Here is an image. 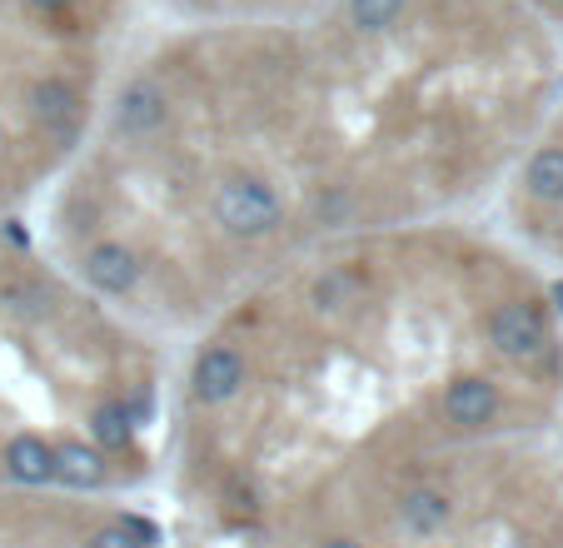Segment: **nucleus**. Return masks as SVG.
Listing matches in <instances>:
<instances>
[{
  "mask_svg": "<svg viewBox=\"0 0 563 548\" xmlns=\"http://www.w3.org/2000/svg\"><path fill=\"white\" fill-rule=\"evenodd\" d=\"M214 220L234 240H265L285 224V205H279L275 185L260 175H230L214 190Z\"/></svg>",
  "mask_w": 563,
  "mask_h": 548,
  "instance_id": "f257e3e1",
  "label": "nucleus"
},
{
  "mask_svg": "<svg viewBox=\"0 0 563 548\" xmlns=\"http://www.w3.org/2000/svg\"><path fill=\"white\" fill-rule=\"evenodd\" d=\"M489 344L499 349L504 359H519V364L543 359V349H549V325H543L539 305H529V299H504L489 315Z\"/></svg>",
  "mask_w": 563,
  "mask_h": 548,
  "instance_id": "f03ea898",
  "label": "nucleus"
},
{
  "mask_svg": "<svg viewBox=\"0 0 563 548\" xmlns=\"http://www.w3.org/2000/svg\"><path fill=\"white\" fill-rule=\"evenodd\" d=\"M240 390H245V359H240V349L210 344V349H200V354H195L190 394L200 404H230Z\"/></svg>",
  "mask_w": 563,
  "mask_h": 548,
  "instance_id": "7ed1b4c3",
  "label": "nucleus"
},
{
  "mask_svg": "<svg viewBox=\"0 0 563 548\" xmlns=\"http://www.w3.org/2000/svg\"><path fill=\"white\" fill-rule=\"evenodd\" d=\"M499 384L484 380V374H459L449 380V390L439 394V409L454 429H484V424L499 419Z\"/></svg>",
  "mask_w": 563,
  "mask_h": 548,
  "instance_id": "20e7f679",
  "label": "nucleus"
},
{
  "mask_svg": "<svg viewBox=\"0 0 563 548\" xmlns=\"http://www.w3.org/2000/svg\"><path fill=\"white\" fill-rule=\"evenodd\" d=\"M170 120V96L155 80H130L115 100V135L125 140H150Z\"/></svg>",
  "mask_w": 563,
  "mask_h": 548,
  "instance_id": "39448f33",
  "label": "nucleus"
},
{
  "mask_svg": "<svg viewBox=\"0 0 563 548\" xmlns=\"http://www.w3.org/2000/svg\"><path fill=\"white\" fill-rule=\"evenodd\" d=\"M80 270H86V280L100 289V295H130V289L140 285V260H135V250L120 240L90 244Z\"/></svg>",
  "mask_w": 563,
  "mask_h": 548,
  "instance_id": "423d86ee",
  "label": "nucleus"
},
{
  "mask_svg": "<svg viewBox=\"0 0 563 548\" xmlns=\"http://www.w3.org/2000/svg\"><path fill=\"white\" fill-rule=\"evenodd\" d=\"M31 116L51 135H70L75 120H80V90L70 80H60V75H45V80L31 85Z\"/></svg>",
  "mask_w": 563,
  "mask_h": 548,
  "instance_id": "0eeeda50",
  "label": "nucleus"
},
{
  "mask_svg": "<svg viewBox=\"0 0 563 548\" xmlns=\"http://www.w3.org/2000/svg\"><path fill=\"white\" fill-rule=\"evenodd\" d=\"M106 474H110L106 449H96V443H86V439L55 443V479H60L65 489H100Z\"/></svg>",
  "mask_w": 563,
  "mask_h": 548,
  "instance_id": "6e6552de",
  "label": "nucleus"
},
{
  "mask_svg": "<svg viewBox=\"0 0 563 548\" xmlns=\"http://www.w3.org/2000/svg\"><path fill=\"white\" fill-rule=\"evenodd\" d=\"M454 518V498L444 494V489H409L405 498H399V528L415 538H434L439 528Z\"/></svg>",
  "mask_w": 563,
  "mask_h": 548,
  "instance_id": "1a4fd4ad",
  "label": "nucleus"
},
{
  "mask_svg": "<svg viewBox=\"0 0 563 548\" xmlns=\"http://www.w3.org/2000/svg\"><path fill=\"white\" fill-rule=\"evenodd\" d=\"M5 474L15 479V484H51L55 479V443H45L41 434H15L11 443H5Z\"/></svg>",
  "mask_w": 563,
  "mask_h": 548,
  "instance_id": "9d476101",
  "label": "nucleus"
},
{
  "mask_svg": "<svg viewBox=\"0 0 563 548\" xmlns=\"http://www.w3.org/2000/svg\"><path fill=\"white\" fill-rule=\"evenodd\" d=\"M523 190L543 205H563V145H543L523 169Z\"/></svg>",
  "mask_w": 563,
  "mask_h": 548,
  "instance_id": "9b49d317",
  "label": "nucleus"
},
{
  "mask_svg": "<svg viewBox=\"0 0 563 548\" xmlns=\"http://www.w3.org/2000/svg\"><path fill=\"white\" fill-rule=\"evenodd\" d=\"M130 439H135V419H130L125 404L120 399L96 404V414H90V443L96 449H130Z\"/></svg>",
  "mask_w": 563,
  "mask_h": 548,
  "instance_id": "f8f14e48",
  "label": "nucleus"
},
{
  "mask_svg": "<svg viewBox=\"0 0 563 548\" xmlns=\"http://www.w3.org/2000/svg\"><path fill=\"white\" fill-rule=\"evenodd\" d=\"M0 309H11V315H45L51 309V289H41L35 280H5L0 285Z\"/></svg>",
  "mask_w": 563,
  "mask_h": 548,
  "instance_id": "ddd939ff",
  "label": "nucleus"
},
{
  "mask_svg": "<svg viewBox=\"0 0 563 548\" xmlns=\"http://www.w3.org/2000/svg\"><path fill=\"white\" fill-rule=\"evenodd\" d=\"M399 11H405V0H350V21L369 35L389 31V25L399 21Z\"/></svg>",
  "mask_w": 563,
  "mask_h": 548,
  "instance_id": "4468645a",
  "label": "nucleus"
},
{
  "mask_svg": "<svg viewBox=\"0 0 563 548\" xmlns=\"http://www.w3.org/2000/svg\"><path fill=\"white\" fill-rule=\"evenodd\" d=\"M86 548H150V544H145V538H140V534H135V528L125 524V518H120V524H106V528H96Z\"/></svg>",
  "mask_w": 563,
  "mask_h": 548,
  "instance_id": "2eb2a0df",
  "label": "nucleus"
},
{
  "mask_svg": "<svg viewBox=\"0 0 563 548\" xmlns=\"http://www.w3.org/2000/svg\"><path fill=\"white\" fill-rule=\"evenodd\" d=\"M350 295H354V285L344 280V274H324V280L314 285V305L319 309H344L350 305Z\"/></svg>",
  "mask_w": 563,
  "mask_h": 548,
  "instance_id": "dca6fc26",
  "label": "nucleus"
},
{
  "mask_svg": "<svg viewBox=\"0 0 563 548\" xmlns=\"http://www.w3.org/2000/svg\"><path fill=\"white\" fill-rule=\"evenodd\" d=\"M344 215H350V195L344 190H330V195H319L314 200V220L319 224H340Z\"/></svg>",
  "mask_w": 563,
  "mask_h": 548,
  "instance_id": "f3484780",
  "label": "nucleus"
},
{
  "mask_svg": "<svg viewBox=\"0 0 563 548\" xmlns=\"http://www.w3.org/2000/svg\"><path fill=\"white\" fill-rule=\"evenodd\" d=\"M319 548H364V544H354V538H324Z\"/></svg>",
  "mask_w": 563,
  "mask_h": 548,
  "instance_id": "a211bd4d",
  "label": "nucleus"
},
{
  "mask_svg": "<svg viewBox=\"0 0 563 548\" xmlns=\"http://www.w3.org/2000/svg\"><path fill=\"white\" fill-rule=\"evenodd\" d=\"M31 6H41V11H60V6H70V0H31Z\"/></svg>",
  "mask_w": 563,
  "mask_h": 548,
  "instance_id": "6ab92c4d",
  "label": "nucleus"
},
{
  "mask_svg": "<svg viewBox=\"0 0 563 548\" xmlns=\"http://www.w3.org/2000/svg\"><path fill=\"white\" fill-rule=\"evenodd\" d=\"M549 295H553V305H559V309H563V280H559V285H553V289H549Z\"/></svg>",
  "mask_w": 563,
  "mask_h": 548,
  "instance_id": "aec40b11",
  "label": "nucleus"
}]
</instances>
